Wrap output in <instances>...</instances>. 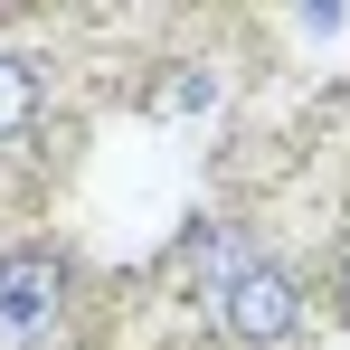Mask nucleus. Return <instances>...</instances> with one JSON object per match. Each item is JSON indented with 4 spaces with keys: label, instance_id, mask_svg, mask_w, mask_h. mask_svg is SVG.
Segmentation results:
<instances>
[{
    "label": "nucleus",
    "instance_id": "f257e3e1",
    "mask_svg": "<svg viewBox=\"0 0 350 350\" xmlns=\"http://www.w3.org/2000/svg\"><path fill=\"white\" fill-rule=\"evenodd\" d=\"M218 332H228L237 350H284L293 332H303V293H293V275L256 256V265L218 293Z\"/></svg>",
    "mask_w": 350,
    "mask_h": 350
},
{
    "label": "nucleus",
    "instance_id": "f03ea898",
    "mask_svg": "<svg viewBox=\"0 0 350 350\" xmlns=\"http://www.w3.org/2000/svg\"><path fill=\"white\" fill-rule=\"evenodd\" d=\"M57 293H66V275H57V256H0V332H38V322H57Z\"/></svg>",
    "mask_w": 350,
    "mask_h": 350
},
{
    "label": "nucleus",
    "instance_id": "7ed1b4c3",
    "mask_svg": "<svg viewBox=\"0 0 350 350\" xmlns=\"http://www.w3.org/2000/svg\"><path fill=\"white\" fill-rule=\"evenodd\" d=\"M180 265H189V284H199L208 303H218V293H228L237 275L256 265V237L237 228V218H199V228L180 237Z\"/></svg>",
    "mask_w": 350,
    "mask_h": 350
},
{
    "label": "nucleus",
    "instance_id": "20e7f679",
    "mask_svg": "<svg viewBox=\"0 0 350 350\" xmlns=\"http://www.w3.org/2000/svg\"><path fill=\"white\" fill-rule=\"evenodd\" d=\"M29 114H38V66L0 48V142H10V133H29Z\"/></svg>",
    "mask_w": 350,
    "mask_h": 350
},
{
    "label": "nucleus",
    "instance_id": "39448f33",
    "mask_svg": "<svg viewBox=\"0 0 350 350\" xmlns=\"http://www.w3.org/2000/svg\"><path fill=\"white\" fill-rule=\"evenodd\" d=\"M208 105H218V76H208V66H171L161 114H208Z\"/></svg>",
    "mask_w": 350,
    "mask_h": 350
},
{
    "label": "nucleus",
    "instance_id": "423d86ee",
    "mask_svg": "<svg viewBox=\"0 0 350 350\" xmlns=\"http://www.w3.org/2000/svg\"><path fill=\"white\" fill-rule=\"evenodd\" d=\"M332 303L350 312V246H341V265H332Z\"/></svg>",
    "mask_w": 350,
    "mask_h": 350
}]
</instances>
